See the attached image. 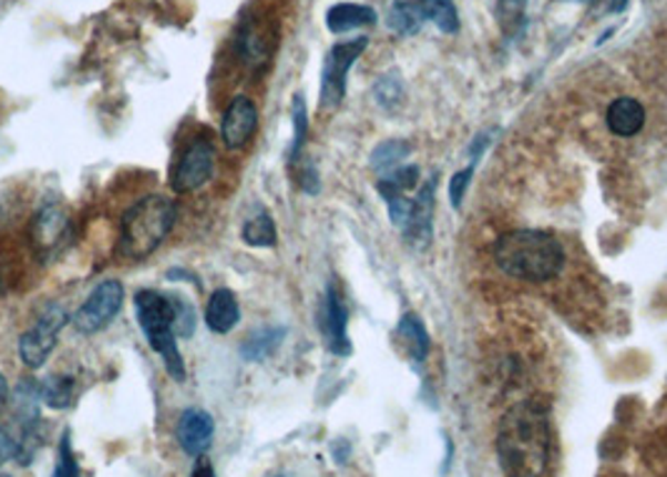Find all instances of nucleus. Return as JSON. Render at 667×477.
Segmentation results:
<instances>
[{"instance_id":"nucleus-22","label":"nucleus","mask_w":667,"mask_h":477,"mask_svg":"<svg viewBox=\"0 0 667 477\" xmlns=\"http://www.w3.org/2000/svg\"><path fill=\"white\" fill-rule=\"evenodd\" d=\"M242 238L249 246H256V250H271L276 244V224L271 214L261 212L252 216L242 229Z\"/></svg>"},{"instance_id":"nucleus-4","label":"nucleus","mask_w":667,"mask_h":477,"mask_svg":"<svg viewBox=\"0 0 667 477\" xmlns=\"http://www.w3.org/2000/svg\"><path fill=\"white\" fill-rule=\"evenodd\" d=\"M136 307V322L148 339L151 349L164 359V367L176 382L186 379V365L176 345V300L158 294L154 290H143L133 300Z\"/></svg>"},{"instance_id":"nucleus-20","label":"nucleus","mask_w":667,"mask_h":477,"mask_svg":"<svg viewBox=\"0 0 667 477\" xmlns=\"http://www.w3.org/2000/svg\"><path fill=\"white\" fill-rule=\"evenodd\" d=\"M286 337V327H264L252 332L242 345V357L246 362H264L269 359L276 349L281 347Z\"/></svg>"},{"instance_id":"nucleus-8","label":"nucleus","mask_w":667,"mask_h":477,"mask_svg":"<svg viewBox=\"0 0 667 477\" xmlns=\"http://www.w3.org/2000/svg\"><path fill=\"white\" fill-rule=\"evenodd\" d=\"M214 143L206 139H196L184 154H181L174 174H171V189H174L176 194H191V191L206 186L214 176Z\"/></svg>"},{"instance_id":"nucleus-6","label":"nucleus","mask_w":667,"mask_h":477,"mask_svg":"<svg viewBox=\"0 0 667 477\" xmlns=\"http://www.w3.org/2000/svg\"><path fill=\"white\" fill-rule=\"evenodd\" d=\"M69 312L59 304H48V307L38 314V319L31 329H28L21 342H18V352L25 367L38 369L45 365V359L53 355L55 342H59L61 329L69 324Z\"/></svg>"},{"instance_id":"nucleus-24","label":"nucleus","mask_w":667,"mask_h":477,"mask_svg":"<svg viewBox=\"0 0 667 477\" xmlns=\"http://www.w3.org/2000/svg\"><path fill=\"white\" fill-rule=\"evenodd\" d=\"M43 403L51 409H69L75 399L73 377H48L41 382Z\"/></svg>"},{"instance_id":"nucleus-31","label":"nucleus","mask_w":667,"mask_h":477,"mask_svg":"<svg viewBox=\"0 0 667 477\" xmlns=\"http://www.w3.org/2000/svg\"><path fill=\"white\" fill-rule=\"evenodd\" d=\"M16 457V437L0 427V467Z\"/></svg>"},{"instance_id":"nucleus-1","label":"nucleus","mask_w":667,"mask_h":477,"mask_svg":"<svg viewBox=\"0 0 667 477\" xmlns=\"http://www.w3.org/2000/svg\"><path fill=\"white\" fill-rule=\"evenodd\" d=\"M497 457L507 477H547L552 463L547 409L537 403L510 407L497 427Z\"/></svg>"},{"instance_id":"nucleus-34","label":"nucleus","mask_w":667,"mask_h":477,"mask_svg":"<svg viewBox=\"0 0 667 477\" xmlns=\"http://www.w3.org/2000/svg\"><path fill=\"white\" fill-rule=\"evenodd\" d=\"M191 477H216L214 465L208 463L206 457H198L196 465H194V473H191Z\"/></svg>"},{"instance_id":"nucleus-11","label":"nucleus","mask_w":667,"mask_h":477,"mask_svg":"<svg viewBox=\"0 0 667 477\" xmlns=\"http://www.w3.org/2000/svg\"><path fill=\"white\" fill-rule=\"evenodd\" d=\"M321 334L324 342H327V347L331 355L347 357L351 352V342H349V312L345 307V302H341V294L337 292V286L329 284L327 294H324V304H321Z\"/></svg>"},{"instance_id":"nucleus-35","label":"nucleus","mask_w":667,"mask_h":477,"mask_svg":"<svg viewBox=\"0 0 667 477\" xmlns=\"http://www.w3.org/2000/svg\"><path fill=\"white\" fill-rule=\"evenodd\" d=\"M524 6H527V0H500V11L507 13V16L522 13Z\"/></svg>"},{"instance_id":"nucleus-17","label":"nucleus","mask_w":667,"mask_h":477,"mask_svg":"<svg viewBox=\"0 0 667 477\" xmlns=\"http://www.w3.org/2000/svg\"><path fill=\"white\" fill-rule=\"evenodd\" d=\"M377 23V11L359 3H337L327 11V28L331 33H349L357 28H369Z\"/></svg>"},{"instance_id":"nucleus-37","label":"nucleus","mask_w":667,"mask_h":477,"mask_svg":"<svg viewBox=\"0 0 667 477\" xmlns=\"http://www.w3.org/2000/svg\"><path fill=\"white\" fill-rule=\"evenodd\" d=\"M6 399H8V379L0 375V405H6Z\"/></svg>"},{"instance_id":"nucleus-26","label":"nucleus","mask_w":667,"mask_h":477,"mask_svg":"<svg viewBox=\"0 0 667 477\" xmlns=\"http://www.w3.org/2000/svg\"><path fill=\"white\" fill-rule=\"evenodd\" d=\"M291 119H294V139H291V149H289V161H297L301 154L304 141H307V133H309V116H307V103H304V95H294Z\"/></svg>"},{"instance_id":"nucleus-9","label":"nucleus","mask_w":667,"mask_h":477,"mask_svg":"<svg viewBox=\"0 0 667 477\" xmlns=\"http://www.w3.org/2000/svg\"><path fill=\"white\" fill-rule=\"evenodd\" d=\"M276 41V28L259 18L246 16L242 26H238V38H236V51L242 55L244 63H249L252 69H264L271 61Z\"/></svg>"},{"instance_id":"nucleus-2","label":"nucleus","mask_w":667,"mask_h":477,"mask_svg":"<svg viewBox=\"0 0 667 477\" xmlns=\"http://www.w3.org/2000/svg\"><path fill=\"white\" fill-rule=\"evenodd\" d=\"M494 264L502 274L530 284L555 280L565 270V250L555 236L540 229H517L497 238Z\"/></svg>"},{"instance_id":"nucleus-12","label":"nucleus","mask_w":667,"mask_h":477,"mask_svg":"<svg viewBox=\"0 0 667 477\" xmlns=\"http://www.w3.org/2000/svg\"><path fill=\"white\" fill-rule=\"evenodd\" d=\"M214 443V417L202 407H188L178 417V445L191 457H204Z\"/></svg>"},{"instance_id":"nucleus-29","label":"nucleus","mask_w":667,"mask_h":477,"mask_svg":"<svg viewBox=\"0 0 667 477\" xmlns=\"http://www.w3.org/2000/svg\"><path fill=\"white\" fill-rule=\"evenodd\" d=\"M472 174H474V164H470V166L462 169V171H456V174L450 179V199H452V206L454 209L462 206V199L466 194V189H470Z\"/></svg>"},{"instance_id":"nucleus-18","label":"nucleus","mask_w":667,"mask_h":477,"mask_svg":"<svg viewBox=\"0 0 667 477\" xmlns=\"http://www.w3.org/2000/svg\"><path fill=\"white\" fill-rule=\"evenodd\" d=\"M41 382L33 377H25L18 382L16 393H13V415L16 423L25 427V425H35L41 423Z\"/></svg>"},{"instance_id":"nucleus-30","label":"nucleus","mask_w":667,"mask_h":477,"mask_svg":"<svg viewBox=\"0 0 667 477\" xmlns=\"http://www.w3.org/2000/svg\"><path fill=\"white\" fill-rule=\"evenodd\" d=\"M196 327V312L184 300H176V337H191Z\"/></svg>"},{"instance_id":"nucleus-27","label":"nucleus","mask_w":667,"mask_h":477,"mask_svg":"<svg viewBox=\"0 0 667 477\" xmlns=\"http://www.w3.org/2000/svg\"><path fill=\"white\" fill-rule=\"evenodd\" d=\"M374 99L381 109H394L402 103V81L397 75H381L374 85Z\"/></svg>"},{"instance_id":"nucleus-7","label":"nucleus","mask_w":667,"mask_h":477,"mask_svg":"<svg viewBox=\"0 0 667 477\" xmlns=\"http://www.w3.org/2000/svg\"><path fill=\"white\" fill-rule=\"evenodd\" d=\"M123 307V284L119 280L101 282L89 294V300L81 304V309L73 314V324L81 334H95L106 329L116 319Z\"/></svg>"},{"instance_id":"nucleus-10","label":"nucleus","mask_w":667,"mask_h":477,"mask_svg":"<svg viewBox=\"0 0 667 477\" xmlns=\"http://www.w3.org/2000/svg\"><path fill=\"white\" fill-rule=\"evenodd\" d=\"M259 129V109L246 95H236L222 119V141L228 151L244 149Z\"/></svg>"},{"instance_id":"nucleus-32","label":"nucleus","mask_w":667,"mask_h":477,"mask_svg":"<svg viewBox=\"0 0 667 477\" xmlns=\"http://www.w3.org/2000/svg\"><path fill=\"white\" fill-rule=\"evenodd\" d=\"M301 189L307 191V194H319V176H317V169H314L311 164L307 166V171H304Z\"/></svg>"},{"instance_id":"nucleus-36","label":"nucleus","mask_w":667,"mask_h":477,"mask_svg":"<svg viewBox=\"0 0 667 477\" xmlns=\"http://www.w3.org/2000/svg\"><path fill=\"white\" fill-rule=\"evenodd\" d=\"M627 8V0H613V3H609V13H623Z\"/></svg>"},{"instance_id":"nucleus-14","label":"nucleus","mask_w":667,"mask_h":477,"mask_svg":"<svg viewBox=\"0 0 667 477\" xmlns=\"http://www.w3.org/2000/svg\"><path fill=\"white\" fill-rule=\"evenodd\" d=\"M65 234H69V214H65L61 206L48 204L35 214L31 236L38 252L41 254L55 252L65 238Z\"/></svg>"},{"instance_id":"nucleus-23","label":"nucleus","mask_w":667,"mask_h":477,"mask_svg":"<svg viewBox=\"0 0 667 477\" xmlns=\"http://www.w3.org/2000/svg\"><path fill=\"white\" fill-rule=\"evenodd\" d=\"M399 334L407 339V347L412 352L414 362H424L427 352H429V334L427 327L422 324V319L417 317V314H404L402 319H399Z\"/></svg>"},{"instance_id":"nucleus-19","label":"nucleus","mask_w":667,"mask_h":477,"mask_svg":"<svg viewBox=\"0 0 667 477\" xmlns=\"http://www.w3.org/2000/svg\"><path fill=\"white\" fill-rule=\"evenodd\" d=\"M412 6L422 23H434L447 35L460 31V13L452 0H412Z\"/></svg>"},{"instance_id":"nucleus-38","label":"nucleus","mask_w":667,"mask_h":477,"mask_svg":"<svg viewBox=\"0 0 667 477\" xmlns=\"http://www.w3.org/2000/svg\"><path fill=\"white\" fill-rule=\"evenodd\" d=\"M0 477H11V475H0Z\"/></svg>"},{"instance_id":"nucleus-16","label":"nucleus","mask_w":667,"mask_h":477,"mask_svg":"<svg viewBox=\"0 0 667 477\" xmlns=\"http://www.w3.org/2000/svg\"><path fill=\"white\" fill-rule=\"evenodd\" d=\"M204 319H206V327L214 334L232 332L238 324V319H242V307H238L236 294L232 290H216L206 304Z\"/></svg>"},{"instance_id":"nucleus-21","label":"nucleus","mask_w":667,"mask_h":477,"mask_svg":"<svg viewBox=\"0 0 667 477\" xmlns=\"http://www.w3.org/2000/svg\"><path fill=\"white\" fill-rule=\"evenodd\" d=\"M409 151H412V146H409L407 141L402 139H387L381 141L379 146L371 151L369 156V166L377 171V174H389V171L399 169V164H402V159L409 156Z\"/></svg>"},{"instance_id":"nucleus-13","label":"nucleus","mask_w":667,"mask_h":477,"mask_svg":"<svg viewBox=\"0 0 667 477\" xmlns=\"http://www.w3.org/2000/svg\"><path fill=\"white\" fill-rule=\"evenodd\" d=\"M437 179H429L427 184L419 189V194L414 199V209L412 216H409L407 226L402 229L404 238L417 250H427L432 244V234H434V204H437Z\"/></svg>"},{"instance_id":"nucleus-33","label":"nucleus","mask_w":667,"mask_h":477,"mask_svg":"<svg viewBox=\"0 0 667 477\" xmlns=\"http://www.w3.org/2000/svg\"><path fill=\"white\" fill-rule=\"evenodd\" d=\"M490 146V136H476L474 141H472V146H470V159H472V164H476V161H480V156L484 154V149Z\"/></svg>"},{"instance_id":"nucleus-28","label":"nucleus","mask_w":667,"mask_h":477,"mask_svg":"<svg viewBox=\"0 0 667 477\" xmlns=\"http://www.w3.org/2000/svg\"><path fill=\"white\" fill-rule=\"evenodd\" d=\"M53 477H81V467L79 460L73 455V445H71V433L65 429L59 445V463H55Z\"/></svg>"},{"instance_id":"nucleus-25","label":"nucleus","mask_w":667,"mask_h":477,"mask_svg":"<svg viewBox=\"0 0 667 477\" xmlns=\"http://www.w3.org/2000/svg\"><path fill=\"white\" fill-rule=\"evenodd\" d=\"M387 26L399 35H417L419 28H422V21H419L412 0H397V3L389 8Z\"/></svg>"},{"instance_id":"nucleus-5","label":"nucleus","mask_w":667,"mask_h":477,"mask_svg":"<svg viewBox=\"0 0 667 477\" xmlns=\"http://www.w3.org/2000/svg\"><path fill=\"white\" fill-rule=\"evenodd\" d=\"M367 45H369V38L365 35L331 45V51L327 53V59H324L321 65V89H319L321 109H337L339 103L345 101L347 75L351 71V65L357 63L359 55L367 51Z\"/></svg>"},{"instance_id":"nucleus-15","label":"nucleus","mask_w":667,"mask_h":477,"mask_svg":"<svg viewBox=\"0 0 667 477\" xmlns=\"http://www.w3.org/2000/svg\"><path fill=\"white\" fill-rule=\"evenodd\" d=\"M605 121L615 136L633 139L645 126V106L637 99H630V95H619L607 106Z\"/></svg>"},{"instance_id":"nucleus-3","label":"nucleus","mask_w":667,"mask_h":477,"mask_svg":"<svg viewBox=\"0 0 667 477\" xmlns=\"http://www.w3.org/2000/svg\"><path fill=\"white\" fill-rule=\"evenodd\" d=\"M176 219L178 209L174 199L161 194L143 196L121 219L119 252L131 262H143L164 244Z\"/></svg>"}]
</instances>
